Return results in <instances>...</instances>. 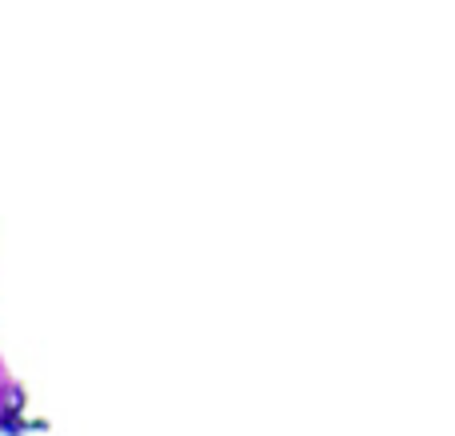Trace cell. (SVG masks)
Instances as JSON below:
<instances>
[]
</instances>
